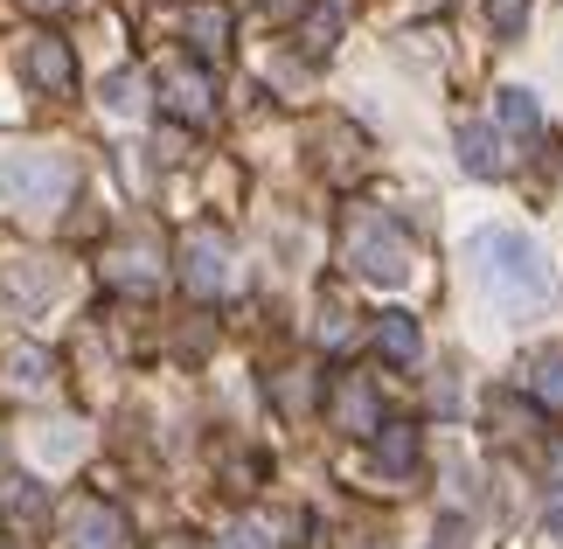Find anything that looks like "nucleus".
Segmentation results:
<instances>
[{
    "label": "nucleus",
    "mask_w": 563,
    "mask_h": 549,
    "mask_svg": "<svg viewBox=\"0 0 563 549\" xmlns=\"http://www.w3.org/2000/svg\"><path fill=\"white\" fill-rule=\"evenodd\" d=\"M473 257H481V278L501 306H536L550 293V265L522 230H481L473 237Z\"/></svg>",
    "instance_id": "obj_1"
},
{
    "label": "nucleus",
    "mask_w": 563,
    "mask_h": 549,
    "mask_svg": "<svg viewBox=\"0 0 563 549\" xmlns=\"http://www.w3.org/2000/svg\"><path fill=\"white\" fill-rule=\"evenodd\" d=\"M460 161H466V174H481V182L508 167V161H501V140H494L487 125H460Z\"/></svg>",
    "instance_id": "obj_13"
},
{
    "label": "nucleus",
    "mask_w": 563,
    "mask_h": 549,
    "mask_svg": "<svg viewBox=\"0 0 563 549\" xmlns=\"http://www.w3.org/2000/svg\"><path fill=\"white\" fill-rule=\"evenodd\" d=\"M21 77L35 84V91H70L77 84V56L63 35H29V50H21Z\"/></svg>",
    "instance_id": "obj_6"
},
{
    "label": "nucleus",
    "mask_w": 563,
    "mask_h": 549,
    "mask_svg": "<svg viewBox=\"0 0 563 549\" xmlns=\"http://www.w3.org/2000/svg\"><path fill=\"white\" fill-rule=\"evenodd\" d=\"M543 536H550V542H563V508H550V515H543Z\"/></svg>",
    "instance_id": "obj_23"
},
{
    "label": "nucleus",
    "mask_w": 563,
    "mask_h": 549,
    "mask_svg": "<svg viewBox=\"0 0 563 549\" xmlns=\"http://www.w3.org/2000/svg\"><path fill=\"white\" fill-rule=\"evenodd\" d=\"M0 521H8L14 536H42V521H49V494H42L35 480H8V487H0Z\"/></svg>",
    "instance_id": "obj_10"
},
{
    "label": "nucleus",
    "mask_w": 563,
    "mask_h": 549,
    "mask_svg": "<svg viewBox=\"0 0 563 549\" xmlns=\"http://www.w3.org/2000/svg\"><path fill=\"white\" fill-rule=\"evenodd\" d=\"M529 397L563 417V348H550V355H536V362H529Z\"/></svg>",
    "instance_id": "obj_15"
},
{
    "label": "nucleus",
    "mask_w": 563,
    "mask_h": 549,
    "mask_svg": "<svg viewBox=\"0 0 563 549\" xmlns=\"http://www.w3.org/2000/svg\"><path fill=\"white\" fill-rule=\"evenodd\" d=\"M341 251H349V265L376 285H404L418 272V257H410V237L389 223L383 209H349V230H341Z\"/></svg>",
    "instance_id": "obj_2"
},
{
    "label": "nucleus",
    "mask_w": 563,
    "mask_h": 549,
    "mask_svg": "<svg viewBox=\"0 0 563 549\" xmlns=\"http://www.w3.org/2000/svg\"><path fill=\"white\" fill-rule=\"evenodd\" d=\"M63 536H70V549H125V515L112 508V501L84 494L77 508L63 515Z\"/></svg>",
    "instance_id": "obj_5"
},
{
    "label": "nucleus",
    "mask_w": 563,
    "mask_h": 549,
    "mask_svg": "<svg viewBox=\"0 0 563 549\" xmlns=\"http://www.w3.org/2000/svg\"><path fill=\"white\" fill-rule=\"evenodd\" d=\"M494 112H501V125H508V133H522V140L543 133V112H536L529 91H501V98H494Z\"/></svg>",
    "instance_id": "obj_18"
},
{
    "label": "nucleus",
    "mask_w": 563,
    "mask_h": 549,
    "mask_svg": "<svg viewBox=\"0 0 563 549\" xmlns=\"http://www.w3.org/2000/svg\"><path fill=\"white\" fill-rule=\"evenodd\" d=\"M181 35L195 42V56H202V63H223V50H230V8H216V0H195L188 21H181Z\"/></svg>",
    "instance_id": "obj_11"
},
{
    "label": "nucleus",
    "mask_w": 563,
    "mask_h": 549,
    "mask_svg": "<svg viewBox=\"0 0 563 549\" xmlns=\"http://www.w3.org/2000/svg\"><path fill=\"white\" fill-rule=\"evenodd\" d=\"M49 383H56V362L42 355V348H8V355H0V389H8V397H42Z\"/></svg>",
    "instance_id": "obj_9"
},
{
    "label": "nucleus",
    "mask_w": 563,
    "mask_h": 549,
    "mask_svg": "<svg viewBox=\"0 0 563 549\" xmlns=\"http://www.w3.org/2000/svg\"><path fill=\"white\" fill-rule=\"evenodd\" d=\"M328 404H334V425L341 431H355V438H376L383 431V404H376V383L369 376H341Z\"/></svg>",
    "instance_id": "obj_8"
},
{
    "label": "nucleus",
    "mask_w": 563,
    "mask_h": 549,
    "mask_svg": "<svg viewBox=\"0 0 563 549\" xmlns=\"http://www.w3.org/2000/svg\"><path fill=\"white\" fill-rule=\"evenodd\" d=\"M0 285H8V299H21L35 314V306L56 299V265H42V257H14V265L0 272Z\"/></svg>",
    "instance_id": "obj_12"
},
{
    "label": "nucleus",
    "mask_w": 563,
    "mask_h": 549,
    "mask_svg": "<svg viewBox=\"0 0 563 549\" xmlns=\"http://www.w3.org/2000/svg\"><path fill=\"white\" fill-rule=\"evenodd\" d=\"M299 42H307V56H328L334 42H341V8H313L307 29H299Z\"/></svg>",
    "instance_id": "obj_19"
},
{
    "label": "nucleus",
    "mask_w": 563,
    "mask_h": 549,
    "mask_svg": "<svg viewBox=\"0 0 563 549\" xmlns=\"http://www.w3.org/2000/svg\"><path fill=\"white\" fill-rule=\"evenodd\" d=\"M376 466L383 473H410V466H418V431H410V425H383L376 431Z\"/></svg>",
    "instance_id": "obj_16"
},
{
    "label": "nucleus",
    "mask_w": 563,
    "mask_h": 549,
    "mask_svg": "<svg viewBox=\"0 0 563 549\" xmlns=\"http://www.w3.org/2000/svg\"><path fill=\"white\" fill-rule=\"evenodd\" d=\"M522 21H529V0H487V29L494 35H522Z\"/></svg>",
    "instance_id": "obj_20"
},
{
    "label": "nucleus",
    "mask_w": 563,
    "mask_h": 549,
    "mask_svg": "<svg viewBox=\"0 0 563 549\" xmlns=\"http://www.w3.org/2000/svg\"><path fill=\"white\" fill-rule=\"evenodd\" d=\"M230 549H272V542H265V529H251V521H236V529H230Z\"/></svg>",
    "instance_id": "obj_22"
},
{
    "label": "nucleus",
    "mask_w": 563,
    "mask_h": 549,
    "mask_svg": "<svg viewBox=\"0 0 563 549\" xmlns=\"http://www.w3.org/2000/svg\"><path fill=\"white\" fill-rule=\"evenodd\" d=\"M161 549H195V542H161Z\"/></svg>",
    "instance_id": "obj_24"
},
{
    "label": "nucleus",
    "mask_w": 563,
    "mask_h": 549,
    "mask_svg": "<svg viewBox=\"0 0 563 549\" xmlns=\"http://www.w3.org/2000/svg\"><path fill=\"white\" fill-rule=\"evenodd\" d=\"M104 105H112V112H133V105H140V77H133V70L104 77Z\"/></svg>",
    "instance_id": "obj_21"
},
{
    "label": "nucleus",
    "mask_w": 563,
    "mask_h": 549,
    "mask_svg": "<svg viewBox=\"0 0 563 549\" xmlns=\"http://www.w3.org/2000/svg\"><path fill=\"white\" fill-rule=\"evenodd\" d=\"M181 285L195 299H216L230 285V244H223V230H209V223H195L181 237Z\"/></svg>",
    "instance_id": "obj_4"
},
{
    "label": "nucleus",
    "mask_w": 563,
    "mask_h": 549,
    "mask_svg": "<svg viewBox=\"0 0 563 549\" xmlns=\"http://www.w3.org/2000/svg\"><path fill=\"white\" fill-rule=\"evenodd\" d=\"M77 188V167L49 146H29V153H0V202L14 209H56L63 195Z\"/></svg>",
    "instance_id": "obj_3"
},
{
    "label": "nucleus",
    "mask_w": 563,
    "mask_h": 549,
    "mask_svg": "<svg viewBox=\"0 0 563 549\" xmlns=\"http://www.w3.org/2000/svg\"><path fill=\"white\" fill-rule=\"evenodd\" d=\"M104 272H112V285H133V293H146L161 272H154V244H125V251H112L104 257Z\"/></svg>",
    "instance_id": "obj_14"
},
{
    "label": "nucleus",
    "mask_w": 563,
    "mask_h": 549,
    "mask_svg": "<svg viewBox=\"0 0 563 549\" xmlns=\"http://www.w3.org/2000/svg\"><path fill=\"white\" fill-rule=\"evenodd\" d=\"M161 105H167L175 119L202 125V119L216 112V91H209V77H202V70H188V63H167V70H161Z\"/></svg>",
    "instance_id": "obj_7"
},
{
    "label": "nucleus",
    "mask_w": 563,
    "mask_h": 549,
    "mask_svg": "<svg viewBox=\"0 0 563 549\" xmlns=\"http://www.w3.org/2000/svg\"><path fill=\"white\" fill-rule=\"evenodd\" d=\"M35 8H63V0H35Z\"/></svg>",
    "instance_id": "obj_25"
},
{
    "label": "nucleus",
    "mask_w": 563,
    "mask_h": 549,
    "mask_svg": "<svg viewBox=\"0 0 563 549\" xmlns=\"http://www.w3.org/2000/svg\"><path fill=\"white\" fill-rule=\"evenodd\" d=\"M376 348L389 362H418V320H410V314H383L376 320Z\"/></svg>",
    "instance_id": "obj_17"
}]
</instances>
